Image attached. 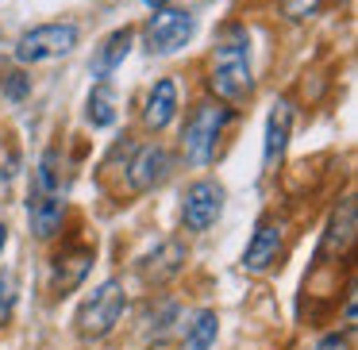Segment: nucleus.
<instances>
[{
  "mask_svg": "<svg viewBox=\"0 0 358 350\" xmlns=\"http://www.w3.org/2000/svg\"><path fill=\"white\" fill-rule=\"evenodd\" d=\"M4 247H8V227L0 224V254H4Z\"/></svg>",
  "mask_w": 358,
  "mask_h": 350,
  "instance_id": "4be33fe9",
  "label": "nucleus"
},
{
  "mask_svg": "<svg viewBox=\"0 0 358 350\" xmlns=\"http://www.w3.org/2000/svg\"><path fill=\"white\" fill-rule=\"evenodd\" d=\"M316 350H347V339H343V335H324V339L316 342Z\"/></svg>",
  "mask_w": 358,
  "mask_h": 350,
  "instance_id": "412c9836",
  "label": "nucleus"
},
{
  "mask_svg": "<svg viewBox=\"0 0 358 350\" xmlns=\"http://www.w3.org/2000/svg\"><path fill=\"white\" fill-rule=\"evenodd\" d=\"M85 119L93 127H112V124H116V93L108 89V81H96V85H93Z\"/></svg>",
  "mask_w": 358,
  "mask_h": 350,
  "instance_id": "dca6fc26",
  "label": "nucleus"
},
{
  "mask_svg": "<svg viewBox=\"0 0 358 350\" xmlns=\"http://www.w3.org/2000/svg\"><path fill=\"white\" fill-rule=\"evenodd\" d=\"M281 235H285V224H281L278 216L258 219L255 239L247 242V250H243V270H247V273L270 270V265L278 262V254H281Z\"/></svg>",
  "mask_w": 358,
  "mask_h": 350,
  "instance_id": "6e6552de",
  "label": "nucleus"
},
{
  "mask_svg": "<svg viewBox=\"0 0 358 350\" xmlns=\"http://www.w3.org/2000/svg\"><path fill=\"white\" fill-rule=\"evenodd\" d=\"M355 196H347V200L335 208L331 224H327V235H324V247H320V262L331 254H343V250L350 247V239H355Z\"/></svg>",
  "mask_w": 358,
  "mask_h": 350,
  "instance_id": "ddd939ff",
  "label": "nucleus"
},
{
  "mask_svg": "<svg viewBox=\"0 0 358 350\" xmlns=\"http://www.w3.org/2000/svg\"><path fill=\"white\" fill-rule=\"evenodd\" d=\"M124 308H127V293H124V285H120L116 277L104 281L101 289H93V293H89V300L81 304V312H78L81 339H104V335L120 323Z\"/></svg>",
  "mask_w": 358,
  "mask_h": 350,
  "instance_id": "7ed1b4c3",
  "label": "nucleus"
},
{
  "mask_svg": "<svg viewBox=\"0 0 358 350\" xmlns=\"http://www.w3.org/2000/svg\"><path fill=\"white\" fill-rule=\"evenodd\" d=\"M231 112L227 104L220 101H201L185 119V131H181V150L193 166H208L216 158V147L224 139L227 124H231Z\"/></svg>",
  "mask_w": 358,
  "mask_h": 350,
  "instance_id": "f03ea898",
  "label": "nucleus"
},
{
  "mask_svg": "<svg viewBox=\"0 0 358 350\" xmlns=\"http://www.w3.org/2000/svg\"><path fill=\"white\" fill-rule=\"evenodd\" d=\"M12 289H16V285H12V277H8V273H0V319H8V312H12V296H16Z\"/></svg>",
  "mask_w": 358,
  "mask_h": 350,
  "instance_id": "aec40b11",
  "label": "nucleus"
},
{
  "mask_svg": "<svg viewBox=\"0 0 358 350\" xmlns=\"http://www.w3.org/2000/svg\"><path fill=\"white\" fill-rule=\"evenodd\" d=\"M208 89L220 104L239 108L255 93V78H250V35L243 24H227L216 39L208 66Z\"/></svg>",
  "mask_w": 358,
  "mask_h": 350,
  "instance_id": "f257e3e1",
  "label": "nucleus"
},
{
  "mask_svg": "<svg viewBox=\"0 0 358 350\" xmlns=\"http://www.w3.org/2000/svg\"><path fill=\"white\" fill-rule=\"evenodd\" d=\"M181 265H185V247H181V242H162L158 254H150L147 262H143V277L147 281H170L181 273Z\"/></svg>",
  "mask_w": 358,
  "mask_h": 350,
  "instance_id": "4468645a",
  "label": "nucleus"
},
{
  "mask_svg": "<svg viewBox=\"0 0 358 350\" xmlns=\"http://www.w3.org/2000/svg\"><path fill=\"white\" fill-rule=\"evenodd\" d=\"M173 116H178V85H173L170 78H162L147 93V104H143V124H147L150 131H162V127H170Z\"/></svg>",
  "mask_w": 358,
  "mask_h": 350,
  "instance_id": "9b49d317",
  "label": "nucleus"
},
{
  "mask_svg": "<svg viewBox=\"0 0 358 350\" xmlns=\"http://www.w3.org/2000/svg\"><path fill=\"white\" fill-rule=\"evenodd\" d=\"M281 8H285V16L293 20V24H301V20L316 16L320 0H281Z\"/></svg>",
  "mask_w": 358,
  "mask_h": 350,
  "instance_id": "a211bd4d",
  "label": "nucleus"
},
{
  "mask_svg": "<svg viewBox=\"0 0 358 350\" xmlns=\"http://www.w3.org/2000/svg\"><path fill=\"white\" fill-rule=\"evenodd\" d=\"M89 262H93V247H78V250H70V254H58L55 265H70V273H58V277H55L58 293L66 296L73 285H81V277L89 273Z\"/></svg>",
  "mask_w": 358,
  "mask_h": 350,
  "instance_id": "2eb2a0df",
  "label": "nucleus"
},
{
  "mask_svg": "<svg viewBox=\"0 0 358 350\" xmlns=\"http://www.w3.org/2000/svg\"><path fill=\"white\" fill-rule=\"evenodd\" d=\"M27 216H31V231L39 239H50V235L62 227L66 216V200L62 193H47V189H31V200H27Z\"/></svg>",
  "mask_w": 358,
  "mask_h": 350,
  "instance_id": "1a4fd4ad",
  "label": "nucleus"
},
{
  "mask_svg": "<svg viewBox=\"0 0 358 350\" xmlns=\"http://www.w3.org/2000/svg\"><path fill=\"white\" fill-rule=\"evenodd\" d=\"M131 43H135V27H120V31H112L108 39L96 47L93 62H89L93 78H96V81H108L112 73L124 66V58H127V50H131Z\"/></svg>",
  "mask_w": 358,
  "mask_h": 350,
  "instance_id": "9d476101",
  "label": "nucleus"
},
{
  "mask_svg": "<svg viewBox=\"0 0 358 350\" xmlns=\"http://www.w3.org/2000/svg\"><path fill=\"white\" fill-rule=\"evenodd\" d=\"M170 170H173L170 150H166L162 143H147V147H139L135 158L127 162V185H131V193H150V189H158L170 177Z\"/></svg>",
  "mask_w": 358,
  "mask_h": 350,
  "instance_id": "0eeeda50",
  "label": "nucleus"
},
{
  "mask_svg": "<svg viewBox=\"0 0 358 350\" xmlns=\"http://www.w3.org/2000/svg\"><path fill=\"white\" fill-rule=\"evenodd\" d=\"M81 39V27L78 24H39L31 31L20 35L16 43V62L35 66V62H55V58L70 54Z\"/></svg>",
  "mask_w": 358,
  "mask_h": 350,
  "instance_id": "20e7f679",
  "label": "nucleus"
},
{
  "mask_svg": "<svg viewBox=\"0 0 358 350\" xmlns=\"http://www.w3.org/2000/svg\"><path fill=\"white\" fill-rule=\"evenodd\" d=\"M196 31V16L193 12H181V8H155L147 24V50L150 54H173L181 50Z\"/></svg>",
  "mask_w": 358,
  "mask_h": 350,
  "instance_id": "39448f33",
  "label": "nucleus"
},
{
  "mask_svg": "<svg viewBox=\"0 0 358 350\" xmlns=\"http://www.w3.org/2000/svg\"><path fill=\"white\" fill-rule=\"evenodd\" d=\"M0 89H4L12 101H20V96H27V89H31V78H24V73H4V78H0Z\"/></svg>",
  "mask_w": 358,
  "mask_h": 350,
  "instance_id": "6ab92c4d",
  "label": "nucleus"
},
{
  "mask_svg": "<svg viewBox=\"0 0 358 350\" xmlns=\"http://www.w3.org/2000/svg\"><path fill=\"white\" fill-rule=\"evenodd\" d=\"M224 212V189L216 181H193L181 196V224L189 231H208Z\"/></svg>",
  "mask_w": 358,
  "mask_h": 350,
  "instance_id": "423d86ee",
  "label": "nucleus"
},
{
  "mask_svg": "<svg viewBox=\"0 0 358 350\" xmlns=\"http://www.w3.org/2000/svg\"><path fill=\"white\" fill-rule=\"evenodd\" d=\"M216 335H220L216 312H201V316H196V323L185 331V342H181V350H212Z\"/></svg>",
  "mask_w": 358,
  "mask_h": 350,
  "instance_id": "f3484780",
  "label": "nucleus"
},
{
  "mask_svg": "<svg viewBox=\"0 0 358 350\" xmlns=\"http://www.w3.org/2000/svg\"><path fill=\"white\" fill-rule=\"evenodd\" d=\"M143 4H150V8H162V4H170V0H143Z\"/></svg>",
  "mask_w": 358,
  "mask_h": 350,
  "instance_id": "5701e85b",
  "label": "nucleus"
},
{
  "mask_svg": "<svg viewBox=\"0 0 358 350\" xmlns=\"http://www.w3.org/2000/svg\"><path fill=\"white\" fill-rule=\"evenodd\" d=\"M289 127H293V104L289 101H278L270 112V119H266V150H262V162L266 170H270L273 162H278L281 154H285L289 147Z\"/></svg>",
  "mask_w": 358,
  "mask_h": 350,
  "instance_id": "f8f14e48",
  "label": "nucleus"
}]
</instances>
